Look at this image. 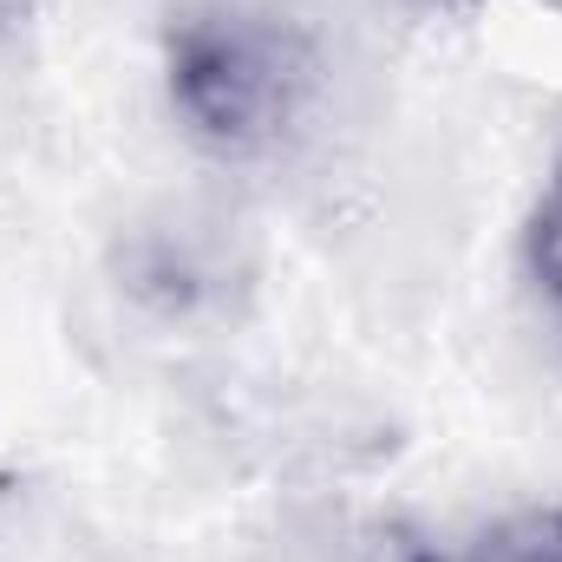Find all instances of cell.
I'll return each mask as SVG.
<instances>
[{
	"mask_svg": "<svg viewBox=\"0 0 562 562\" xmlns=\"http://www.w3.org/2000/svg\"><path fill=\"white\" fill-rule=\"evenodd\" d=\"M164 86L183 132L216 157H276L314 112L321 46L276 7L210 0L164 40Z\"/></svg>",
	"mask_w": 562,
	"mask_h": 562,
	"instance_id": "cell-1",
	"label": "cell"
},
{
	"mask_svg": "<svg viewBox=\"0 0 562 562\" xmlns=\"http://www.w3.org/2000/svg\"><path fill=\"white\" fill-rule=\"evenodd\" d=\"M464 562H562V504H530L471 537Z\"/></svg>",
	"mask_w": 562,
	"mask_h": 562,
	"instance_id": "cell-2",
	"label": "cell"
},
{
	"mask_svg": "<svg viewBox=\"0 0 562 562\" xmlns=\"http://www.w3.org/2000/svg\"><path fill=\"white\" fill-rule=\"evenodd\" d=\"M537 262H543L550 294H557V307H562V196L550 203V216H543V229H537Z\"/></svg>",
	"mask_w": 562,
	"mask_h": 562,
	"instance_id": "cell-3",
	"label": "cell"
}]
</instances>
